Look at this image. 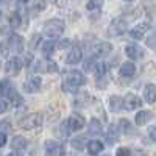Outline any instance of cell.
<instances>
[{"mask_svg": "<svg viewBox=\"0 0 156 156\" xmlns=\"http://www.w3.org/2000/svg\"><path fill=\"white\" fill-rule=\"evenodd\" d=\"M148 136H150V139L156 144V126H150V128H148Z\"/></svg>", "mask_w": 156, "mask_h": 156, "instance_id": "obj_34", "label": "cell"}, {"mask_svg": "<svg viewBox=\"0 0 156 156\" xmlns=\"http://www.w3.org/2000/svg\"><path fill=\"white\" fill-rule=\"evenodd\" d=\"M123 103H125V109H137V108H140L142 106V100L137 97V95H134V94H128L125 98H123Z\"/></svg>", "mask_w": 156, "mask_h": 156, "instance_id": "obj_11", "label": "cell"}, {"mask_svg": "<svg viewBox=\"0 0 156 156\" xmlns=\"http://www.w3.org/2000/svg\"><path fill=\"white\" fill-rule=\"evenodd\" d=\"M33 72H56V64L50 62L48 59L37 61L33 64Z\"/></svg>", "mask_w": 156, "mask_h": 156, "instance_id": "obj_9", "label": "cell"}, {"mask_svg": "<svg viewBox=\"0 0 156 156\" xmlns=\"http://www.w3.org/2000/svg\"><path fill=\"white\" fill-rule=\"evenodd\" d=\"M0 94H2L5 98H12V95H16L17 92H16V89H14V86H12V83L11 81H8V80H2L0 81Z\"/></svg>", "mask_w": 156, "mask_h": 156, "instance_id": "obj_10", "label": "cell"}, {"mask_svg": "<svg viewBox=\"0 0 156 156\" xmlns=\"http://www.w3.org/2000/svg\"><path fill=\"white\" fill-rule=\"evenodd\" d=\"M8 50L14 51V53H20V51L23 50V37L17 33H12L9 37H8Z\"/></svg>", "mask_w": 156, "mask_h": 156, "instance_id": "obj_6", "label": "cell"}, {"mask_svg": "<svg viewBox=\"0 0 156 156\" xmlns=\"http://www.w3.org/2000/svg\"><path fill=\"white\" fill-rule=\"evenodd\" d=\"M86 148H87V153H89L90 156H97L98 153L103 151L105 145H103L100 140H89L87 145H86Z\"/></svg>", "mask_w": 156, "mask_h": 156, "instance_id": "obj_15", "label": "cell"}, {"mask_svg": "<svg viewBox=\"0 0 156 156\" xmlns=\"http://www.w3.org/2000/svg\"><path fill=\"white\" fill-rule=\"evenodd\" d=\"M144 98L147 103H154L156 101V86L154 84H147L144 87Z\"/></svg>", "mask_w": 156, "mask_h": 156, "instance_id": "obj_21", "label": "cell"}, {"mask_svg": "<svg viewBox=\"0 0 156 156\" xmlns=\"http://www.w3.org/2000/svg\"><path fill=\"white\" fill-rule=\"evenodd\" d=\"M125 53L128 58H131V59H139L142 55H144V51H142V48L136 44H128L125 47Z\"/></svg>", "mask_w": 156, "mask_h": 156, "instance_id": "obj_13", "label": "cell"}, {"mask_svg": "<svg viewBox=\"0 0 156 156\" xmlns=\"http://www.w3.org/2000/svg\"><path fill=\"white\" fill-rule=\"evenodd\" d=\"M11 147L12 150H16V151H23L25 148L28 147V140L22 137V136H16V137H12L11 140Z\"/></svg>", "mask_w": 156, "mask_h": 156, "instance_id": "obj_18", "label": "cell"}, {"mask_svg": "<svg viewBox=\"0 0 156 156\" xmlns=\"http://www.w3.org/2000/svg\"><path fill=\"white\" fill-rule=\"evenodd\" d=\"M87 133H89V134H92V136H95V134H101V123H100L97 119H90V122H89V128H87Z\"/></svg>", "mask_w": 156, "mask_h": 156, "instance_id": "obj_23", "label": "cell"}, {"mask_svg": "<svg viewBox=\"0 0 156 156\" xmlns=\"http://www.w3.org/2000/svg\"><path fill=\"white\" fill-rule=\"evenodd\" d=\"M105 156H109V154H105Z\"/></svg>", "mask_w": 156, "mask_h": 156, "instance_id": "obj_42", "label": "cell"}, {"mask_svg": "<svg viewBox=\"0 0 156 156\" xmlns=\"http://www.w3.org/2000/svg\"><path fill=\"white\" fill-rule=\"evenodd\" d=\"M69 44H70L69 39H64V41H61V42H56V48H66Z\"/></svg>", "mask_w": 156, "mask_h": 156, "instance_id": "obj_35", "label": "cell"}, {"mask_svg": "<svg viewBox=\"0 0 156 156\" xmlns=\"http://www.w3.org/2000/svg\"><path fill=\"white\" fill-rule=\"evenodd\" d=\"M22 66H23V59L19 58V56H12V58H9V59L6 61L5 69H6L8 73L16 75V73H19V70L22 69Z\"/></svg>", "mask_w": 156, "mask_h": 156, "instance_id": "obj_7", "label": "cell"}, {"mask_svg": "<svg viewBox=\"0 0 156 156\" xmlns=\"http://www.w3.org/2000/svg\"><path fill=\"white\" fill-rule=\"evenodd\" d=\"M47 8V2L45 0H36V2L33 3V11L34 12H41Z\"/></svg>", "mask_w": 156, "mask_h": 156, "instance_id": "obj_29", "label": "cell"}, {"mask_svg": "<svg viewBox=\"0 0 156 156\" xmlns=\"http://www.w3.org/2000/svg\"><path fill=\"white\" fill-rule=\"evenodd\" d=\"M8 108H9V103H8L6 100H3V98H0V114L6 112Z\"/></svg>", "mask_w": 156, "mask_h": 156, "instance_id": "obj_33", "label": "cell"}, {"mask_svg": "<svg viewBox=\"0 0 156 156\" xmlns=\"http://www.w3.org/2000/svg\"><path fill=\"white\" fill-rule=\"evenodd\" d=\"M66 150L64 145L56 140H47L45 142V156H64Z\"/></svg>", "mask_w": 156, "mask_h": 156, "instance_id": "obj_5", "label": "cell"}, {"mask_svg": "<svg viewBox=\"0 0 156 156\" xmlns=\"http://www.w3.org/2000/svg\"><path fill=\"white\" fill-rule=\"evenodd\" d=\"M6 144V134H0V148Z\"/></svg>", "mask_w": 156, "mask_h": 156, "instance_id": "obj_36", "label": "cell"}, {"mask_svg": "<svg viewBox=\"0 0 156 156\" xmlns=\"http://www.w3.org/2000/svg\"><path fill=\"white\" fill-rule=\"evenodd\" d=\"M111 50H112V45L109 42H98L94 47V53L97 56H106L111 53Z\"/></svg>", "mask_w": 156, "mask_h": 156, "instance_id": "obj_16", "label": "cell"}, {"mask_svg": "<svg viewBox=\"0 0 156 156\" xmlns=\"http://www.w3.org/2000/svg\"><path fill=\"white\" fill-rule=\"evenodd\" d=\"M101 6H103V0H89L87 5H86V8H87L89 11L98 9V8H101Z\"/></svg>", "mask_w": 156, "mask_h": 156, "instance_id": "obj_30", "label": "cell"}, {"mask_svg": "<svg viewBox=\"0 0 156 156\" xmlns=\"http://www.w3.org/2000/svg\"><path fill=\"white\" fill-rule=\"evenodd\" d=\"M17 2H20V3H27L28 0H17Z\"/></svg>", "mask_w": 156, "mask_h": 156, "instance_id": "obj_39", "label": "cell"}, {"mask_svg": "<svg viewBox=\"0 0 156 156\" xmlns=\"http://www.w3.org/2000/svg\"><path fill=\"white\" fill-rule=\"evenodd\" d=\"M147 30H148V23H140V25H137V27H134L131 31H129V36H131L133 39H136V41H139V39H142L145 36Z\"/></svg>", "mask_w": 156, "mask_h": 156, "instance_id": "obj_17", "label": "cell"}, {"mask_svg": "<svg viewBox=\"0 0 156 156\" xmlns=\"http://www.w3.org/2000/svg\"><path fill=\"white\" fill-rule=\"evenodd\" d=\"M83 58V53H81V48L78 47H72V50L69 51V55L66 56V62L67 64H78Z\"/></svg>", "mask_w": 156, "mask_h": 156, "instance_id": "obj_14", "label": "cell"}, {"mask_svg": "<svg viewBox=\"0 0 156 156\" xmlns=\"http://www.w3.org/2000/svg\"><path fill=\"white\" fill-rule=\"evenodd\" d=\"M86 145H87V140H86V137H84V136L72 139V147H73V148H76V150H84V147H86Z\"/></svg>", "mask_w": 156, "mask_h": 156, "instance_id": "obj_27", "label": "cell"}, {"mask_svg": "<svg viewBox=\"0 0 156 156\" xmlns=\"http://www.w3.org/2000/svg\"><path fill=\"white\" fill-rule=\"evenodd\" d=\"M37 42H39V36H34V37H31V44H30V45H31V48H34Z\"/></svg>", "mask_w": 156, "mask_h": 156, "instance_id": "obj_37", "label": "cell"}, {"mask_svg": "<svg viewBox=\"0 0 156 156\" xmlns=\"http://www.w3.org/2000/svg\"><path fill=\"white\" fill-rule=\"evenodd\" d=\"M42 125V114L41 112H33V114H28L27 117L19 122V126L22 129H34L37 126Z\"/></svg>", "mask_w": 156, "mask_h": 156, "instance_id": "obj_3", "label": "cell"}, {"mask_svg": "<svg viewBox=\"0 0 156 156\" xmlns=\"http://www.w3.org/2000/svg\"><path fill=\"white\" fill-rule=\"evenodd\" d=\"M64 28H66V25H64L62 20L51 19L44 25V34L50 39H55V37H59L64 33Z\"/></svg>", "mask_w": 156, "mask_h": 156, "instance_id": "obj_2", "label": "cell"}, {"mask_svg": "<svg viewBox=\"0 0 156 156\" xmlns=\"http://www.w3.org/2000/svg\"><path fill=\"white\" fill-rule=\"evenodd\" d=\"M125 2H134V0H125Z\"/></svg>", "mask_w": 156, "mask_h": 156, "instance_id": "obj_40", "label": "cell"}, {"mask_svg": "<svg viewBox=\"0 0 156 156\" xmlns=\"http://www.w3.org/2000/svg\"><path fill=\"white\" fill-rule=\"evenodd\" d=\"M8 23L11 25L12 28H17L22 25V16L19 14V12H12V14H9L8 17Z\"/></svg>", "mask_w": 156, "mask_h": 156, "instance_id": "obj_26", "label": "cell"}, {"mask_svg": "<svg viewBox=\"0 0 156 156\" xmlns=\"http://www.w3.org/2000/svg\"><path fill=\"white\" fill-rule=\"evenodd\" d=\"M0 17H2V12H0Z\"/></svg>", "mask_w": 156, "mask_h": 156, "instance_id": "obj_41", "label": "cell"}, {"mask_svg": "<svg viewBox=\"0 0 156 156\" xmlns=\"http://www.w3.org/2000/svg\"><path fill=\"white\" fill-rule=\"evenodd\" d=\"M119 128H120V133L123 134H128L129 131H131V123H129L128 119H122L120 123H119Z\"/></svg>", "mask_w": 156, "mask_h": 156, "instance_id": "obj_28", "label": "cell"}, {"mask_svg": "<svg viewBox=\"0 0 156 156\" xmlns=\"http://www.w3.org/2000/svg\"><path fill=\"white\" fill-rule=\"evenodd\" d=\"M126 28H128V22L125 19H122V17H117V19H114L111 22L109 28H108V33L111 36H120V34H123L126 31Z\"/></svg>", "mask_w": 156, "mask_h": 156, "instance_id": "obj_4", "label": "cell"}, {"mask_svg": "<svg viewBox=\"0 0 156 156\" xmlns=\"http://www.w3.org/2000/svg\"><path fill=\"white\" fill-rule=\"evenodd\" d=\"M136 73V66L133 62H123L120 66V75L125 78H131Z\"/></svg>", "mask_w": 156, "mask_h": 156, "instance_id": "obj_20", "label": "cell"}, {"mask_svg": "<svg viewBox=\"0 0 156 156\" xmlns=\"http://www.w3.org/2000/svg\"><path fill=\"white\" fill-rule=\"evenodd\" d=\"M94 69H95V78L97 80H103V76L106 75L108 66H106V62H97Z\"/></svg>", "mask_w": 156, "mask_h": 156, "instance_id": "obj_25", "label": "cell"}, {"mask_svg": "<svg viewBox=\"0 0 156 156\" xmlns=\"http://www.w3.org/2000/svg\"><path fill=\"white\" fill-rule=\"evenodd\" d=\"M84 83H86L84 75L80 70H69L62 75V87L67 92H73V90H76Z\"/></svg>", "mask_w": 156, "mask_h": 156, "instance_id": "obj_1", "label": "cell"}, {"mask_svg": "<svg viewBox=\"0 0 156 156\" xmlns=\"http://www.w3.org/2000/svg\"><path fill=\"white\" fill-rule=\"evenodd\" d=\"M6 156H23V154H22V151H16V150H12V151H11V153H8Z\"/></svg>", "mask_w": 156, "mask_h": 156, "instance_id": "obj_38", "label": "cell"}, {"mask_svg": "<svg viewBox=\"0 0 156 156\" xmlns=\"http://www.w3.org/2000/svg\"><path fill=\"white\" fill-rule=\"evenodd\" d=\"M115 156H131V151H129L128 148H125V147H120V148H117Z\"/></svg>", "mask_w": 156, "mask_h": 156, "instance_id": "obj_32", "label": "cell"}, {"mask_svg": "<svg viewBox=\"0 0 156 156\" xmlns=\"http://www.w3.org/2000/svg\"><path fill=\"white\" fill-rule=\"evenodd\" d=\"M41 83H42V80L39 76H31L27 80V83L23 84V87L27 92H37V90L41 89Z\"/></svg>", "mask_w": 156, "mask_h": 156, "instance_id": "obj_12", "label": "cell"}, {"mask_svg": "<svg viewBox=\"0 0 156 156\" xmlns=\"http://www.w3.org/2000/svg\"><path fill=\"white\" fill-rule=\"evenodd\" d=\"M11 128V123L8 120H2L0 122V134H6Z\"/></svg>", "mask_w": 156, "mask_h": 156, "instance_id": "obj_31", "label": "cell"}, {"mask_svg": "<svg viewBox=\"0 0 156 156\" xmlns=\"http://www.w3.org/2000/svg\"><path fill=\"white\" fill-rule=\"evenodd\" d=\"M0 2H3V0H0Z\"/></svg>", "mask_w": 156, "mask_h": 156, "instance_id": "obj_43", "label": "cell"}, {"mask_svg": "<svg viewBox=\"0 0 156 156\" xmlns=\"http://www.w3.org/2000/svg\"><path fill=\"white\" fill-rule=\"evenodd\" d=\"M55 50H56V42H55V41H45V42L42 44V55H44L45 58H48V56L53 55Z\"/></svg>", "mask_w": 156, "mask_h": 156, "instance_id": "obj_22", "label": "cell"}, {"mask_svg": "<svg viewBox=\"0 0 156 156\" xmlns=\"http://www.w3.org/2000/svg\"><path fill=\"white\" fill-rule=\"evenodd\" d=\"M109 108H111V111H114V112H119L120 109H125L123 98L119 97V95H112V97L109 98Z\"/></svg>", "mask_w": 156, "mask_h": 156, "instance_id": "obj_19", "label": "cell"}, {"mask_svg": "<svg viewBox=\"0 0 156 156\" xmlns=\"http://www.w3.org/2000/svg\"><path fill=\"white\" fill-rule=\"evenodd\" d=\"M151 117V114L148 112V111H139L137 114H136V125H139V126H142V125H145L147 122H148V119Z\"/></svg>", "mask_w": 156, "mask_h": 156, "instance_id": "obj_24", "label": "cell"}, {"mask_svg": "<svg viewBox=\"0 0 156 156\" xmlns=\"http://www.w3.org/2000/svg\"><path fill=\"white\" fill-rule=\"evenodd\" d=\"M67 126L70 131H78L84 126V117L81 114H72L67 120Z\"/></svg>", "mask_w": 156, "mask_h": 156, "instance_id": "obj_8", "label": "cell"}]
</instances>
